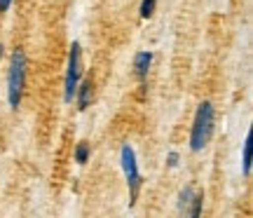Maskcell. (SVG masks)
I'll return each instance as SVG.
<instances>
[{
	"label": "cell",
	"instance_id": "1",
	"mask_svg": "<svg viewBox=\"0 0 253 218\" xmlns=\"http://www.w3.org/2000/svg\"><path fill=\"white\" fill-rule=\"evenodd\" d=\"M213 127H216V108L211 101H202L195 110L192 129H190V150L192 153H202L207 148L213 136Z\"/></svg>",
	"mask_w": 253,
	"mask_h": 218
},
{
	"label": "cell",
	"instance_id": "6",
	"mask_svg": "<svg viewBox=\"0 0 253 218\" xmlns=\"http://www.w3.org/2000/svg\"><path fill=\"white\" fill-rule=\"evenodd\" d=\"M75 103H78V108L80 110H87L91 106V101H94V82L91 80H80L78 85V89H75Z\"/></svg>",
	"mask_w": 253,
	"mask_h": 218
},
{
	"label": "cell",
	"instance_id": "13",
	"mask_svg": "<svg viewBox=\"0 0 253 218\" xmlns=\"http://www.w3.org/2000/svg\"><path fill=\"white\" fill-rule=\"evenodd\" d=\"M12 2H14V0H0V12H7V9L12 7Z\"/></svg>",
	"mask_w": 253,
	"mask_h": 218
},
{
	"label": "cell",
	"instance_id": "12",
	"mask_svg": "<svg viewBox=\"0 0 253 218\" xmlns=\"http://www.w3.org/2000/svg\"><path fill=\"white\" fill-rule=\"evenodd\" d=\"M178 162H181V155L176 153V150H171V153L167 155V167H169V169H176Z\"/></svg>",
	"mask_w": 253,
	"mask_h": 218
},
{
	"label": "cell",
	"instance_id": "9",
	"mask_svg": "<svg viewBox=\"0 0 253 218\" xmlns=\"http://www.w3.org/2000/svg\"><path fill=\"white\" fill-rule=\"evenodd\" d=\"M73 157H75V162L78 164H87L89 162V157H91V148H89V143H78L75 145V153H73Z\"/></svg>",
	"mask_w": 253,
	"mask_h": 218
},
{
	"label": "cell",
	"instance_id": "2",
	"mask_svg": "<svg viewBox=\"0 0 253 218\" xmlns=\"http://www.w3.org/2000/svg\"><path fill=\"white\" fill-rule=\"evenodd\" d=\"M26 75H28V59L24 49H14L9 56L7 71V103L12 110L21 106L24 91H26Z\"/></svg>",
	"mask_w": 253,
	"mask_h": 218
},
{
	"label": "cell",
	"instance_id": "14",
	"mask_svg": "<svg viewBox=\"0 0 253 218\" xmlns=\"http://www.w3.org/2000/svg\"><path fill=\"white\" fill-rule=\"evenodd\" d=\"M0 56H2V45H0Z\"/></svg>",
	"mask_w": 253,
	"mask_h": 218
},
{
	"label": "cell",
	"instance_id": "5",
	"mask_svg": "<svg viewBox=\"0 0 253 218\" xmlns=\"http://www.w3.org/2000/svg\"><path fill=\"white\" fill-rule=\"evenodd\" d=\"M153 59H155V54L148 52V49H143V52H138L134 56V75L138 82H145L148 73H150V66H153Z\"/></svg>",
	"mask_w": 253,
	"mask_h": 218
},
{
	"label": "cell",
	"instance_id": "10",
	"mask_svg": "<svg viewBox=\"0 0 253 218\" xmlns=\"http://www.w3.org/2000/svg\"><path fill=\"white\" fill-rule=\"evenodd\" d=\"M192 195H195V190H192V188H183L181 192H178V211H181V214H185V211H188V207H190V202H192Z\"/></svg>",
	"mask_w": 253,
	"mask_h": 218
},
{
	"label": "cell",
	"instance_id": "4",
	"mask_svg": "<svg viewBox=\"0 0 253 218\" xmlns=\"http://www.w3.org/2000/svg\"><path fill=\"white\" fill-rule=\"evenodd\" d=\"M82 80V47L80 43H73L68 52V64H66V78H63V101L73 103L75 89Z\"/></svg>",
	"mask_w": 253,
	"mask_h": 218
},
{
	"label": "cell",
	"instance_id": "3",
	"mask_svg": "<svg viewBox=\"0 0 253 218\" xmlns=\"http://www.w3.org/2000/svg\"><path fill=\"white\" fill-rule=\"evenodd\" d=\"M120 167L125 172L126 188H129V207H134L138 200V192H141V185H143V176H141L136 150L131 148V143H125L120 148Z\"/></svg>",
	"mask_w": 253,
	"mask_h": 218
},
{
	"label": "cell",
	"instance_id": "8",
	"mask_svg": "<svg viewBox=\"0 0 253 218\" xmlns=\"http://www.w3.org/2000/svg\"><path fill=\"white\" fill-rule=\"evenodd\" d=\"M202 209H204V192H195V195H192V202H190V207H188V211H185V216L199 218V216H202Z\"/></svg>",
	"mask_w": 253,
	"mask_h": 218
},
{
	"label": "cell",
	"instance_id": "11",
	"mask_svg": "<svg viewBox=\"0 0 253 218\" xmlns=\"http://www.w3.org/2000/svg\"><path fill=\"white\" fill-rule=\"evenodd\" d=\"M157 9V0H141V7H138V14L141 19H150Z\"/></svg>",
	"mask_w": 253,
	"mask_h": 218
},
{
	"label": "cell",
	"instance_id": "7",
	"mask_svg": "<svg viewBox=\"0 0 253 218\" xmlns=\"http://www.w3.org/2000/svg\"><path fill=\"white\" fill-rule=\"evenodd\" d=\"M242 174H244L246 178H251V174H253V134H251V129L246 131L244 145H242Z\"/></svg>",
	"mask_w": 253,
	"mask_h": 218
}]
</instances>
